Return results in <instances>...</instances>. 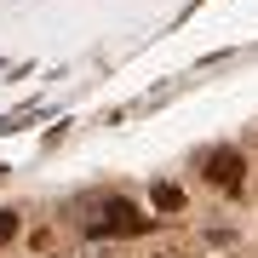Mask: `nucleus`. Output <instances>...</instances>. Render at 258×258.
<instances>
[{
  "mask_svg": "<svg viewBox=\"0 0 258 258\" xmlns=\"http://www.w3.org/2000/svg\"><path fill=\"white\" fill-rule=\"evenodd\" d=\"M155 207L161 212H178V207H184V189H178V184H155Z\"/></svg>",
  "mask_w": 258,
  "mask_h": 258,
  "instance_id": "3",
  "label": "nucleus"
},
{
  "mask_svg": "<svg viewBox=\"0 0 258 258\" xmlns=\"http://www.w3.org/2000/svg\"><path fill=\"white\" fill-rule=\"evenodd\" d=\"M241 172H247V161H241L235 149H212L207 155V178L218 189H241Z\"/></svg>",
  "mask_w": 258,
  "mask_h": 258,
  "instance_id": "2",
  "label": "nucleus"
},
{
  "mask_svg": "<svg viewBox=\"0 0 258 258\" xmlns=\"http://www.w3.org/2000/svg\"><path fill=\"white\" fill-rule=\"evenodd\" d=\"M144 230H149V218H138V207H126V201H109L103 218L92 224V235H144Z\"/></svg>",
  "mask_w": 258,
  "mask_h": 258,
  "instance_id": "1",
  "label": "nucleus"
},
{
  "mask_svg": "<svg viewBox=\"0 0 258 258\" xmlns=\"http://www.w3.org/2000/svg\"><path fill=\"white\" fill-rule=\"evenodd\" d=\"M12 230H18V218H0V241H12Z\"/></svg>",
  "mask_w": 258,
  "mask_h": 258,
  "instance_id": "4",
  "label": "nucleus"
}]
</instances>
